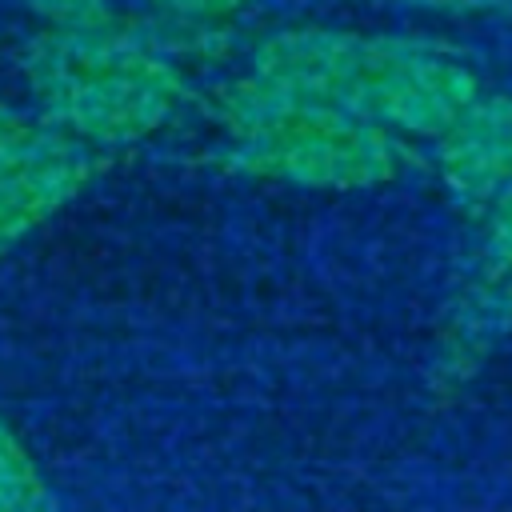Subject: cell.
Returning <instances> with one entry per match:
<instances>
[{"mask_svg":"<svg viewBox=\"0 0 512 512\" xmlns=\"http://www.w3.org/2000/svg\"><path fill=\"white\" fill-rule=\"evenodd\" d=\"M20 76L44 124L88 148L148 136L180 100L172 64L116 24L84 32L44 28L24 44Z\"/></svg>","mask_w":512,"mask_h":512,"instance_id":"6da1fadb","label":"cell"},{"mask_svg":"<svg viewBox=\"0 0 512 512\" xmlns=\"http://www.w3.org/2000/svg\"><path fill=\"white\" fill-rule=\"evenodd\" d=\"M240 152L252 168L304 184H368L392 172L396 144L364 116L248 84L232 104Z\"/></svg>","mask_w":512,"mask_h":512,"instance_id":"7a4b0ae2","label":"cell"},{"mask_svg":"<svg viewBox=\"0 0 512 512\" xmlns=\"http://www.w3.org/2000/svg\"><path fill=\"white\" fill-rule=\"evenodd\" d=\"M468 104H472V80L456 64L412 48L356 52L344 92L348 112L420 132L448 128Z\"/></svg>","mask_w":512,"mask_h":512,"instance_id":"3957f363","label":"cell"},{"mask_svg":"<svg viewBox=\"0 0 512 512\" xmlns=\"http://www.w3.org/2000/svg\"><path fill=\"white\" fill-rule=\"evenodd\" d=\"M92 172V148L40 120L24 152L0 172V252L20 244L72 196H80Z\"/></svg>","mask_w":512,"mask_h":512,"instance_id":"277c9868","label":"cell"},{"mask_svg":"<svg viewBox=\"0 0 512 512\" xmlns=\"http://www.w3.org/2000/svg\"><path fill=\"white\" fill-rule=\"evenodd\" d=\"M444 136V172L460 192L492 196L512 180V104H468Z\"/></svg>","mask_w":512,"mask_h":512,"instance_id":"5b68a950","label":"cell"},{"mask_svg":"<svg viewBox=\"0 0 512 512\" xmlns=\"http://www.w3.org/2000/svg\"><path fill=\"white\" fill-rule=\"evenodd\" d=\"M0 512H48V488L4 416H0Z\"/></svg>","mask_w":512,"mask_h":512,"instance_id":"8992f818","label":"cell"},{"mask_svg":"<svg viewBox=\"0 0 512 512\" xmlns=\"http://www.w3.org/2000/svg\"><path fill=\"white\" fill-rule=\"evenodd\" d=\"M16 4L36 20H44V28L52 32H84V28L116 24L108 0H16Z\"/></svg>","mask_w":512,"mask_h":512,"instance_id":"52a82bcc","label":"cell"},{"mask_svg":"<svg viewBox=\"0 0 512 512\" xmlns=\"http://www.w3.org/2000/svg\"><path fill=\"white\" fill-rule=\"evenodd\" d=\"M36 124H40V120H32V116L20 112L16 104L0 100V172L24 152V144H28L32 132H36Z\"/></svg>","mask_w":512,"mask_h":512,"instance_id":"ba28073f","label":"cell"},{"mask_svg":"<svg viewBox=\"0 0 512 512\" xmlns=\"http://www.w3.org/2000/svg\"><path fill=\"white\" fill-rule=\"evenodd\" d=\"M148 4H156V8H164L172 16H208V12L232 8L236 0H148Z\"/></svg>","mask_w":512,"mask_h":512,"instance_id":"9c48e42d","label":"cell"}]
</instances>
